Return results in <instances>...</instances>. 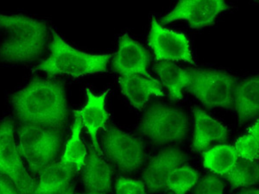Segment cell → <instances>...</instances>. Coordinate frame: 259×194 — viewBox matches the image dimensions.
<instances>
[{
	"mask_svg": "<svg viewBox=\"0 0 259 194\" xmlns=\"http://www.w3.org/2000/svg\"><path fill=\"white\" fill-rule=\"evenodd\" d=\"M20 124L62 129L68 120L67 95L58 80L35 79L11 96Z\"/></svg>",
	"mask_w": 259,
	"mask_h": 194,
	"instance_id": "obj_1",
	"label": "cell"
},
{
	"mask_svg": "<svg viewBox=\"0 0 259 194\" xmlns=\"http://www.w3.org/2000/svg\"><path fill=\"white\" fill-rule=\"evenodd\" d=\"M0 62L24 63L45 53L49 40V26L44 21L25 15L0 13Z\"/></svg>",
	"mask_w": 259,
	"mask_h": 194,
	"instance_id": "obj_2",
	"label": "cell"
},
{
	"mask_svg": "<svg viewBox=\"0 0 259 194\" xmlns=\"http://www.w3.org/2000/svg\"><path fill=\"white\" fill-rule=\"evenodd\" d=\"M52 32L50 56L37 65L34 70L49 75L68 74L74 78L105 73L112 55H90L80 52L68 44L55 30Z\"/></svg>",
	"mask_w": 259,
	"mask_h": 194,
	"instance_id": "obj_3",
	"label": "cell"
},
{
	"mask_svg": "<svg viewBox=\"0 0 259 194\" xmlns=\"http://www.w3.org/2000/svg\"><path fill=\"white\" fill-rule=\"evenodd\" d=\"M18 150L33 174H40L54 163L62 147V129L20 124Z\"/></svg>",
	"mask_w": 259,
	"mask_h": 194,
	"instance_id": "obj_4",
	"label": "cell"
},
{
	"mask_svg": "<svg viewBox=\"0 0 259 194\" xmlns=\"http://www.w3.org/2000/svg\"><path fill=\"white\" fill-rule=\"evenodd\" d=\"M139 130L153 144H170L186 138L189 130V118L177 107L154 104L143 115Z\"/></svg>",
	"mask_w": 259,
	"mask_h": 194,
	"instance_id": "obj_5",
	"label": "cell"
},
{
	"mask_svg": "<svg viewBox=\"0 0 259 194\" xmlns=\"http://www.w3.org/2000/svg\"><path fill=\"white\" fill-rule=\"evenodd\" d=\"M187 90L206 108L234 107V90L237 79L226 71L217 69H189Z\"/></svg>",
	"mask_w": 259,
	"mask_h": 194,
	"instance_id": "obj_6",
	"label": "cell"
},
{
	"mask_svg": "<svg viewBox=\"0 0 259 194\" xmlns=\"http://www.w3.org/2000/svg\"><path fill=\"white\" fill-rule=\"evenodd\" d=\"M14 132V121L11 117L0 121V174L9 179L19 193L33 194L36 180L24 166Z\"/></svg>",
	"mask_w": 259,
	"mask_h": 194,
	"instance_id": "obj_7",
	"label": "cell"
},
{
	"mask_svg": "<svg viewBox=\"0 0 259 194\" xmlns=\"http://www.w3.org/2000/svg\"><path fill=\"white\" fill-rule=\"evenodd\" d=\"M102 147L109 162L123 173L135 172L146 160V148L141 138L117 127L105 129Z\"/></svg>",
	"mask_w": 259,
	"mask_h": 194,
	"instance_id": "obj_8",
	"label": "cell"
},
{
	"mask_svg": "<svg viewBox=\"0 0 259 194\" xmlns=\"http://www.w3.org/2000/svg\"><path fill=\"white\" fill-rule=\"evenodd\" d=\"M148 44L159 62H185L195 64L189 39L183 33L162 27L152 17Z\"/></svg>",
	"mask_w": 259,
	"mask_h": 194,
	"instance_id": "obj_9",
	"label": "cell"
},
{
	"mask_svg": "<svg viewBox=\"0 0 259 194\" xmlns=\"http://www.w3.org/2000/svg\"><path fill=\"white\" fill-rule=\"evenodd\" d=\"M228 9L227 2L221 0L180 1L160 22L168 24L177 20H186L192 29H201L214 24L217 17Z\"/></svg>",
	"mask_w": 259,
	"mask_h": 194,
	"instance_id": "obj_10",
	"label": "cell"
},
{
	"mask_svg": "<svg viewBox=\"0 0 259 194\" xmlns=\"http://www.w3.org/2000/svg\"><path fill=\"white\" fill-rule=\"evenodd\" d=\"M189 160L179 148L168 147L152 157L143 173V181L150 192H160L167 188L171 174Z\"/></svg>",
	"mask_w": 259,
	"mask_h": 194,
	"instance_id": "obj_11",
	"label": "cell"
},
{
	"mask_svg": "<svg viewBox=\"0 0 259 194\" xmlns=\"http://www.w3.org/2000/svg\"><path fill=\"white\" fill-rule=\"evenodd\" d=\"M150 54L139 42L133 40L127 33L118 39V47L112 60V68L121 76L142 75L152 79L148 69Z\"/></svg>",
	"mask_w": 259,
	"mask_h": 194,
	"instance_id": "obj_12",
	"label": "cell"
},
{
	"mask_svg": "<svg viewBox=\"0 0 259 194\" xmlns=\"http://www.w3.org/2000/svg\"><path fill=\"white\" fill-rule=\"evenodd\" d=\"M107 89L100 95H95L91 89L85 88L87 103L80 110L74 111V116L80 118L82 125L88 129L92 141V147L100 156H103V151L98 140V133L100 129H106L110 114L106 107V99L110 93Z\"/></svg>",
	"mask_w": 259,
	"mask_h": 194,
	"instance_id": "obj_13",
	"label": "cell"
},
{
	"mask_svg": "<svg viewBox=\"0 0 259 194\" xmlns=\"http://www.w3.org/2000/svg\"><path fill=\"white\" fill-rule=\"evenodd\" d=\"M194 118V135L192 150L202 152L213 142L227 141L229 135L228 129L220 121L215 119L200 108L193 109Z\"/></svg>",
	"mask_w": 259,
	"mask_h": 194,
	"instance_id": "obj_14",
	"label": "cell"
},
{
	"mask_svg": "<svg viewBox=\"0 0 259 194\" xmlns=\"http://www.w3.org/2000/svg\"><path fill=\"white\" fill-rule=\"evenodd\" d=\"M82 169L83 185L89 192L105 194L112 190V168L93 147L89 149Z\"/></svg>",
	"mask_w": 259,
	"mask_h": 194,
	"instance_id": "obj_15",
	"label": "cell"
},
{
	"mask_svg": "<svg viewBox=\"0 0 259 194\" xmlns=\"http://www.w3.org/2000/svg\"><path fill=\"white\" fill-rule=\"evenodd\" d=\"M122 93L136 109L142 111L150 97H163L164 92L159 81L142 75H130L118 78Z\"/></svg>",
	"mask_w": 259,
	"mask_h": 194,
	"instance_id": "obj_16",
	"label": "cell"
},
{
	"mask_svg": "<svg viewBox=\"0 0 259 194\" xmlns=\"http://www.w3.org/2000/svg\"><path fill=\"white\" fill-rule=\"evenodd\" d=\"M76 173L73 165L61 161L54 162L40 173L33 194H62L70 187Z\"/></svg>",
	"mask_w": 259,
	"mask_h": 194,
	"instance_id": "obj_17",
	"label": "cell"
},
{
	"mask_svg": "<svg viewBox=\"0 0 259 194\" xmlns=\"http://www.w3.org/2000/svg\"><path fill=\"white\" fill-rule=\"evenodd\" d=\"M233 99L239 124L247 123L256 118L259 112L258 76L250 77L237 84Z\"/></svg>",
	"mask_w": 259,
	"mask_h": 194,
	"instance_id": "obj_18",
	"label": "cell"
},
{
	"mask_svg": "<svg viewBox=\"0 0 259 194\" xmlns=\"http://www.w3.org/2000/svg\"><path fill=\"white\" fill-rule=\"evenodd\" d=\"M154 70L168 89L172 101L183 100V90L189 82V69H183L171 62H158L154 65Z\"/></svg>",
	"mask_w": 259,
	"mask_h": 194,
	"instance_id": "obj_19",
	"label": "cell"
},
{
	"mask_svg": "<svg viewBox=\"0 0 259 194\" xmlns=\"http://www.w3.org/2000/svg\"><path fill=\"white\" fill-rule=\"evenodd\" d=\"M239 158L234 146L229 144L217 145L202 155L204 168L220 176H226Z\"/></svg>",
	"mask_w": 259,
	"mask_h": 194,
	"instance_id": "obj_20",
	"label": "cell"
},
{
	"mask_svg": "<svg viewBox=\"0 0 259 194\" xmlns=\"http://www.w3.org/2000/svg\"><path fill=\"white\" fill-rule=\"evenodd\" d=\"M82 129V123L80 118L74 116V121L71 129L70 137L65 146L63 155L61 162L73 165L77 173L82 170L85 164V158L88 155V150L85 144L83 143L80 137Z\"/></svg>",
	"mask_w": 259,
	"mask_h": 194,
	"instance_id": "obj_21",
	"label": "cell"
},
{
	"mask_svg": "<svg viewBox=\"0 0 259 194\" xmlns=\"http://www.w3.org/2000/svg\"><path fill=\"white\" fill-rule=\"evenodd\" d=\"M225 177L233 189L250 187L258 181V162L239 159Z\"/></svg>",
	"mask_w": 259,
	"mask_h": 194,
	"instance_id": "obj_22",
	"label": "cell"
},
{
	"mask_svg": "<svg viewBox=\"0 0 259 194\" xmlns=\"http://www.w3.org/2000/svg\"><path fill=\"white\" fill-rule=\"evenodd\" d=\"M200 179V174L190 166L182 165L171 174L167 188L175 194H186L194 188Z\"/></svg>",
	"mask_w": 259,
	"mask_h": 194,
	"instance_id": "obj_23",
	"label": "cell"
},
{
	"mask_svg": "<svg viewBox=\"0 0 259 194\" xmlns=\"http://www.w3.org/2000/svg\"><path fill=\"white\" fill-rule=\"evenodd\" d=\"M236 152L241 159L257 161L259 156L258 119L248 129L247 132L239 136L235 141Z\"/></svg>",
	"mask_w": 259,
	"mask_h": 194,
	"instance_id": "obj_24",
	"label": "cell"
},
{
	"mask_svg": "<svg viewBox=\"0 0 259 194\" xmlns=\"http://www.w3.org/2000/svg\"><path fill=\"white\" fill-rule=\"evenodd\" d=\"M225 184L217 175L206 174L199 179L193 194H224Z\"/></svg>",
	"mask_w": 259,
	"mask_h": 194,
	"instance_id": "obj_25",
	"label": "cell"
},
{
	"mask_svg": "<svg viewBox=\"0 0 259 194\" xmlns=\"http://www.w3.org/2000/svg\"><path fill=\"white\" fill-rule=\"evenodd\" d=\"M115 194H147L143 180L119 177L115 183Z\"/></svg>",
	"mask_w": 259,
	"mask_h": 194,
	"instance_id": "obj_26",
	"label": "cell"
},
{
	"mask_svg": "<svg viewBox=\"0 0 259 194\" xmlns=\"http://www.w3.org/2000/svg\"><path fill=\"white\" fill-rule=\"evenodd\" d=\"M0 194H20L9 179L0 174Z\"/></svg>",
	"mask_w": 259,
	"mask_h": 194,
	"instance_id": "obj_27",
	"label": "cell"
},
{
	"mask_svg": "<svg viewBox=\"0 0 259 194\" xmlns=\"http://www.w3.org/2000/svg\"><path fill=\"white\" fill-rule=\"evenodd\" d=\"M237 194H259L257 188H243Z\"/></svg>",
	"mask_w": 259,
	"mask_h": 194,
	"instance_id": "obj_28",
	"label": "cell"
},
{
	"mask_svg": "<svg viewBox=\"0 0 259 194\" xmlns=\"http://www.w3.org/2000/svg\"><path fill=\"white\" fill-rule=\"evenodd\" d=\"M74 187L73 186H70L69 188L67 189L66 191L63 192L62 194H74Z\"/></svg>",
	"mask_w": 259,
	"mask_h": 194,
	"instance_id": "obj_29",
	"label": "cell"
},
{
	"mask_svg": "<svg viewBox=\"0 0 259 194\" xmlns=\"http://www.w3.org/2000/svg\"><path fill=\"white\" fill-rule=\"evenodd\" d=\"M74 194H103V193H95V192H89V193H75V192H74Z\"/></svg>",
	"mask_w": 259,
	"mask_h": 194,
	"instance_id": "obj_30",
	"label": "cell"
},
{
	"mask_svg": "<svg viewBox=\"0 0 259 194\" xmlns=\"http://www.w3.org/2000/svg\"><path fill=\"white\" fill-rule=\"evenodd\" d=\"M169 194H175V193H173V192H172V193H169Z\"/></svg>",
	"mask_w": 259,
	"mask_h": 194,
	"instance_id": "obj_31",
	"label": "cell"
}]
</instances>
